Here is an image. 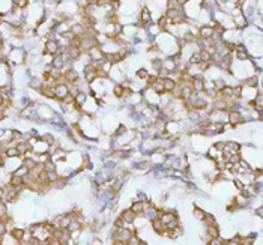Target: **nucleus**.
<instances>
[{
  "label": "nucleus",
  "instance_id": "nucleus-37",
  "mask_svg": "<svg viewBox=\"0 0 263 245\" xmlns=\"http://www.w3.org/2000/svg\"><path fill=\"white\" fill-rule=\"evenodd\" d=\"M234 185H236V188H239V189H242V188L245 187L244 184H241V182H239V180H234Z\"/></svg>",
  "mask_w": 263,
  "mask_h": 245
},
{
  "label": "nucleus",
  "instance_id": "nucleus-12",
  "mask_svg": "<svg viewBox=\"0 0 263 245\" xmlns=\"http://www.w3.org/2000/svg\"><path fill=\"white\" fill-rule=\"evenodd\" d=\"M129 209L133 211L135 215L141 214V212L144 211V202H135V203H133V206H131Z\"/></svg>",
  "mask_w": 263,
  "mask_h": 245
},
{
  "label": "nucleus",
  "instance_id": "nucleus-29",
  "mask_svg": "<svg viewBox=\"0 0 263 245\" xmlns=\"http://www.w3.org/2000/svg\"><path fill=\"white\" fill-rule=\"evenodd\" d=\"M236 24H239V27L245 26V18L244 17H236Z\"/></svg>",
  "mask_w": 263,
  "mask_h": 245
},
{
  "label": "nucleus",
  "instance_id": "nucleus-15",
  "mask_svg": "<svg viewBox=\"0 0 263 245\" xmlns=\"http://www.w3.org/2000/svg\"><path fill=\"white\" fill-rule=\"evenodd\" d=\"M163 81H164V90L165 92H172V90L175 89V86H176V81L172 80V78H163Z\"/></svg>",
  "mask_w": 263,
  "mask_h": 245
},
{
  "label": "nucleus",
  "instance_id": "nucleus-7",
  "mask_svg": "<svg viewBox=\"0 0 263 245\" xmlns=\"http://www.w3.org/2000/svg\"><path fill=\"white\" fill-rule=\"evenodd\" d=\"M59 51V44L56 41H47V45H45V53L48 54H56Z\"/></svg>",
  "mask_w": 263,
  "mask_h": 245
},
{
  "label": "nucleus",
  "instance_id": "nucleus-35",
  "mask_svg": "<svg viewBox=\"0 0 263 245\" xmlns=\"http://www.w3.org/2000/svg\"><path fill=\"white\" fill-rule=\"evenodd\" d=\"M32 86H33V87H36V89H39L42 84H41V81H39V80H33V81H32Z\"/></svg>",
  "mask_w": 263,
  "mask_h": 245
},
{
  "label": "nucleus",
  "instance_id": "nucleus-22",
  "mask_svg": "<svg viewBox=\"0 0 263 245\" xmlns=\"http://www.w3.org/2000/svg\"><path fill=\"white\" fill-rule=\"evenodd\" d=\"M53 66L54 68H62L63 66V57L60 56V57H56L54 59V63H53Z\"/></svg>",
  "mask_w": 263,
  "mask_h": 245
},
{
  "label": "nucleus",
  "instance_id": "nucleus-24",
  "mask_svg": "<svg viewBox=\"0 0 263 245\" xmlns=\"http://www.w3.org/2000/svg\"><path fill=\"white\" fill-rule=\"evenodd\" d=\"M148 75H149V74H148L146 69H138V71H137V77H138V78H144V80H146Z\"/></svg>",
  "mask_w": 263,
  "mask_h": 245
},
{
  "label": "nucleus",
  "instance_id": "nucleus-39",
  "mask_svg": "<svg viewBox=\"0 0 263 245\" xmlns=\"http://www.w3.org/2000/svg\"><path fill=\"white\" fill-rule=\"evenodd\" d=\"M3 165H5V157L0 153V167H3Z\"/></svg>",
  "mask_w": 263,
  "mask_h": 245
},
{
  "label": "nucleus",
  "instance_id": "nucleus-40",
  "mask_svg": "<svg viewBox=\"0 0 263 245\" xmlns=\"http://www.w3.org/2000/svg\"><path fill=\"white\" fill-rule=\"evenodd\" d=\"M217 152H218V150H217L215 147H212V149H210V152H209V155H210V157H215V153H217Z\"/></svg>",
  "mask_w": 263,
  "mask_h": 245
},
{
  "label": "nucleus",
  "instance_id": "nucleus-18",
  "mask_svg": "<svg viewBox=\"0 0 263 245\" xmlns=\"http://www.w3.org/2000/svg\"><path fill=\"white\" fill-rule=\"evenodd\" d=\"M23 165H26L29 169V172L33 169V167L36 165V161L33 160V158H24V162H23Z\"/></svg>",
  "mask_w": 263,
  "mask_h": 245
},
{
  "label": "nucleus",
  "instance_id": "nucleus-10",
  "mask_svg": "<svg viewBox=\"0 0 263 245\" xmlns=\"http://www.w3.org/2000/svg\"><path fill=\"white\" fill-rule=\"evenodd\" d=\"M9 185L11 187H15V188H21L23 187V176H18L15 173H12L11 180H9Z\"/></svg>",
  "mask_w": 263,
  "mask_h": 245
},
{
  "label": "nucleus",
  "instance_id": "nucleus-17",
  "mask_svg": "<svg viewBox=\"0 0 263 245\" xmlns=\"http://www.w3.org/2000/svg\"><path fill=\"white\" fill-rule=\"evenodd\" d=\"M192 214H194L195 220H199V221H203V220H205V211H202L200 208H194Z\"/></svg>",
  "mask_w": 263,
  "mask_h": 245
},
{
  "label": "nucleus",
  "instance_id": "nucleus-26",
  "mask_svg": "<svg viewBox=\"0 0 263 245\" xmlns=\"http://www.w3.org/2000/svg\"><path fill=\"white\" fill-rule=\"evenodd\" d=\"M183 41H185V42H194V41H195V38H194L192 33H187L185 36H183Z\"/></svg>",
  "mask_w": 263,
  "mask_h": 245
},
{
  "label": "nucleus",
  "instance_id": "nucleus-20",
  "mask_svg": "<svg viewBox=\"0 0 263 245\" xmlns=\"http://www.w3.org/2000/svg\"><path fill=\"white\" fill-rule=\"evenodd\" d=\"M224 86H226V83L222 81V80H215V81H214V89L217 90V92H218V90H221Z\"/></svg>",
  "mask_w": 263,
  "mask_h": 245
},
{
  "label": "nucleus",
  "instance_id": "nucleus-42",
  "mask_svg": "<svg viewBox=\"0 0 263 245\" xmlns=\"http://www.w3.org/2000/svg\"><path fill=\"white\" fill-rule=\"evenodd\" d=\"M176 2H177V5H185L188 0H176Z\"/></svg>",
  "mask_w": 263,
  "mask_h": 245
},
{
  "label": "nucleus",
  "instance_id": "nucleus-1",
  "mask_svg": "<svg viewBox=\"0 0 263 245\" xmlns=\"http://www.w3.org/2000/svg\"><path fill=\"white\" fill-rule=\"evenodd\" d=\"M227 120H229L233 126H236L238 123L242 122V114H241L238 110H230V111H227Z\"/></svg>",
  "mask_w": 263,
  "mask_h": 245
},
{
  "label": "nucleus",
  "instance_id": "nucleus-19",
  "mask_svg": "<svg viewBox=\"0 0 263 245\" xmlns=\"http://www.w3.org/2000/svg\"><path fill=\"white\" fill-rule=\"evenodd\" d=\"M123 86H120V84H117V86H114V89H113V92H114V95L117 96V98H122L123 96Z\"/></svg>",
  "mask_w": 263,
  "mask_h": 245
},
{
  "label": "nucleus",
  "instance_id": "nucleus-21",
  "mask_svg": "<svg viewBox=\"0 0 263 245\" xmlns=\"http://www.w3.org/2000/svg\"><path fill=\"white\" fill-rule=\"evenodd\" d=\"M190 63H191V65H199V63H200V56H199V53H195V54L191 56Z\"/></svg>",
  "mask_w": 263,
  "mask_h": 245
},
{
  "label": "nucleus",
  "instance_id": "nucleus-11",
  "mask_svg": "<svg viewBox=\"0 0 263 245\" xmlns=\"http://www.w3.org/2000/svg\"><path fill=\"white\" fill-rule=\"evenodd\" d=\"M9 233L15 241H23L24 239V230H21V229H12V230H9Z\"/></svg>",
  "mask_w": 263,
  "mask_h": 245
},
{
  "label": "nucleus",
  "instance_id": "nucleus-30",
  "mask_svg": "<svg viewBox=\"0 0 263 245\" xmlns=\"http://www.w3.org/2000/svg\"><path fill=\"white\" fill-rule=\"evenodd\" d=\"M238 244H241V238L239 236H236V238L229 241V245H238Z\"/></svg>",
  "mask_w": 263,
  "mask_h": 245
},
{
  "label": "nucleus",
  "instance_id": "nucleus-2",
  "mask_svg": "<svg viewBox=\"0 0 263 245\" xmlns=\"http://www.w3.org/2000/svg\"><path fill=\"white\" fill-rule=\"evenodd\" d=\"M152 227H153V230L156 231V233H160V235H164L165 236V230H167V227H165V224L161 221V218H152Z\"/></svg>",
  "mask_w": 263,
  "mask_h": 245
},
{
  "label": "nucleus",
  "instance_id": "nucleus-5",
  "mask_svg": "<svg viewBox=\"0 0 263 245\" xmlns=\"http://www.w3.org/2000/svg\"><path fill=\"white\" fill-rule=\"evenodd\" d=\"M206 233H207L209 238H218V236H220V229H218L217 223H214V224H207V227H206Z\"/></svg>",
  "mask_w": 263,
  "mask_h": 245
},
{
  "label": "nucleus",
  "instance_id": "nucleus-16",
  "mask_svg": "<svg viewBox=\"0 0 263 245\" xmlns=\"http://www.w3.org/2000/svg\"><path fill=\"white\" fill-rule=\"evenodd\" d=\"M140 18H141V21H143L144 24L150 21V14H149V9H148V8H143V9H141V15H140Z\"/></svg>",
  "mask_w": 263,
  "mask_h": 245
},
{
  "label": "nucleus",
  "instance_id": "nucleus-8",
  "mask_svg": "<svg viewBox=\"0 0 263 245\" xmlns=\"http://www.w3.org/2000/svg\"><path fill=\"white\" fill-rule=\"evenodd\" d=\"M134 217H135V214L131 211V209H126V211H123L122 212V215H120V218L123 220V223L125 224H131L134 221Z\"/></svg>",
  "mask_w": 263,
  "mask_h": 245
},
{
  "label": "nucleus",
  "instance_id": "nucleus-27",
  "mask_svg": "<svg viewBox=\"0 0 263 245\" xmlns=\"http://www.w3.org/2000/svg\"><path fill=\"white\" fill-rule=\"evenodd\" d=\"M254 242V239L253 238H245V239H242L241 238V245H251Z\"/></svg>",
  "mask_w": 263,
  "mask_h": 245
},
{
  "label": "nucleus",
  "instance_id": "nucleus-36",
  "mask_svg": "<svg viewBox=\"0 0 263 245\" xmlns=\"http://www.w3.org/2000/svg\"><path fill=\"white\" fill-rule=\"evenodd\" d=\"M123 224H125V223H123V220H122V218H119V220H116V223H114V226H116V227H122Z\"/></svg>",
  "mask_w": 263,
  "mask_h": 245
},
{
  "label": "nucleus",
  "instance_id": "nucleus-13",
  "mask_svg": "<svg viewBox=\"0 0 263 245\" xmlns=\"http://www.w3.org/2000/svg\"><path fill=\"white\" fill-rule=\"evenodd\" d=\"M5 155L8 158H14V157H20V152L17 149V146H11V147H6L5 149Z\"/></svg>",
  "mask_w": 263,
  "mask_h": 245
},
{
  "label": "nucleus",
  "instance_id": "nucleus-14",
  "mask_svg": "<svg viewBox=\"0 0 263 245\" xmlns=\"http://www.w3.org/2000/svg\"><path fill=\"white\" fill-rule=\"evenodd\" d=\"M17 149H18V152H20V155H23V153H26V152H30V150H32V146L27 143V141H20V145L17 146Z\"/></svg>",
  "mask_w": 263,
  "mask_h": 245
},
{
  "label": "nucleus",
  "instance_id": "nucleus-32",
  "mask_svg": "<svg viewBox=\"0 0 263 245\" xmlns=\"http://www.w3.org/2000/svg\"><path fill=\"white\" fill-rule=\"evenodd\" d=\"M6 212H8V209H6V204L0 202V217H2V215H5Z\"/></svg>",
  "mask_w": 263,
  "mask_h": 245
},
{
  "label": "nucleus",
  "instance_id": "nucleus-4",
  "mask_svg": "<svg viewBox=\"0 0 263 245\" xmlns=\"http://www.w3.org/2000/svg\"><path fill=\"white\" fill-rule=\"evenodd\" d=\"M63 80L66 81L68 84L75 83V81L78 80V74H77V71H75V69H68L66 72L63 74Z\"/></svg>",
  "mask_w": 263,
  "mask_h": 245
},
{
  "label": "nucleus",
  "instance_id": "nucleus-9",
  "mask_svg": "<svg viewBox=\"0 0 263 245\" xmlns=\"http://www.w3.org/2000/svg\"><path fill=\"white\" fill-rule=\"evenodd\" d=\"M152 89H153V92H156V93H164L165 90H164V81H163V78H158L152 83Z\"/></svg>",
  "mask_w": 263,
  "mask_h": 245
},
{
  "label": "nucleus",
  "instance_id": "nucleus-34",
  "mask_svg": "<svg viewBox=\"0 0 263 245\" xmlns=\"http://www.w3.org/2000/svg\"><path fill=\"white\" fill-rule=\"evenodd\" d=\"M224 146H226V143H222V141H220V143H215V145H214V147H215L217 150H222V149H224Z\"/></svg>",
  "mask_w": 263,
  "mask_h": 245
},
{
  "label": "nucleus",
  "instance_id": "nucleus-38",
  "mask_svg": "<svg viewBox=\"0 0 263 245\" xmlns=\"http://www.w3.org/2000/svg\"><path fill=\"white\" fill-rule=\"evenodd\" d=\"M125 131H126V128H125L123 125H120L119 130H117V134H122V132H125Z\"/></svg>",
  "mask_w": 263,
  "mask_h": 245
},
{
  "label": "nucleus",
  "instance_id": "nucleus-6",
  "mask_svg": "<svg viewBox=\"0 0 263 245\" xmlns=\"http://www.w3.org/2000/svg\"><path fill=\"white\" fill-rule=\"evenodd\" d=\"M214 27L210 26H205V27L200 29V38L202 39H209V38H214Z\"/></svg>",
  "mask_w": 263,
  "mask_h": 245
},
{
  "label": "nucleus",
  "instance_id": "nucleus-28",
  "mask_svg": "<svg viewBox=\"0 0 263 245\" xmlns=\"http://www.w3.org/2000/svg\"><path fill=\"white\" fill-rule=\"evenodd\" d=\"M167 75H168V71L163 66V68L160 69V78H167Z\"/></svg>",
  "mask_w": 263,
  "mask_h": 245
},
{
  "label": "nucleus",
  "instance_id": "nucleus-33",
  "mask_svg": "<svg viewBox=\"0 0 263 245\" xmlns=\"http://www.w3.org/2000/svg\"><path fill=\"white\" fill-rule=\"evenodd\" d=\"M238 59H242V60H245L247 59V53H245V50H242V51H238Z\"/></svg>",
  "mask_w": 263,
  "mask_h": 245
},
{
  "label": "nucleus",
  "instance_id": "nucleus-25",
  "mask_svg": "<svg viewBox=\"0 0 263 245\" xmlns=\"http://www.w3.org/2000/svg\"><path fill=\"white\" fill-rule=\"evenodd\" d=\"M152 66H153V69L160 71V69L163 68V62H161V60H153V62H152Z\"/></svg>",
  "mask_w": 263,
  "mask_h": 245
},
{
  "label": "nucleus",
  "instance_id": "nucleus-23",
  "mask_svg": "<svg viewBox=\"0 0 263 245\" xmlns=\"http://www.w3.org/2000/svg\"><path fill=\"white\" fill-rule=\"evenodd\" d=\"M42 140L45 141V143H48V145H54V138H53L51 134H45V135L42 137Z\"/></svg>",
  "mask_w": 263,
  "mask_h": 245
},
{
  "label": "nucleus",
  "instance_id": "nucleus-3",
  "mask_svg": "<svg viewBox=\"0 0 263 245\" xmlns=\"http://www.w3.org/2000/svg\"><path fill=\"white\" fill-rule=\"evenodd\" d=\"M191 87H192V90L194 92H203V90L206 89V86H205V81H203V78H200V77H192V80H191Z\"/></svg>",
  "mask_w": 263,
  "mask_h": 245
},
{
  "label": "nucleus",
  "instance_id": "nucleus-41",
  "mask_svg": "<svg viewBox=\"0 0 263 245\" xmlns=\"http://www.w3.org/2000/svg\"><path fill=\"white\" fill-rule=\"evenodd\" d=\"M0 199H5V189L0 188Z\"/></svg>",
  "mask_w": 263,
  "mask_h": 245
},
{
  "label": "nucleus",
  "instance_id": "nucleus-31",
  "mask_svg": "<svg viewBox=\"0 0 263 245\" xmlns=\"http://www.w3.org/2000/svg\"><path fill=\"white\" fill-rule=\"evenodd\" d=\"M167 21H170V20H168V18H167V17L164 15V17H163V18H161L160 21H158V24H160L161 27H165V26H167Z\"/></svg>",
  "mask_w": 263,
  "mask_h": 245
}]
</instances>
